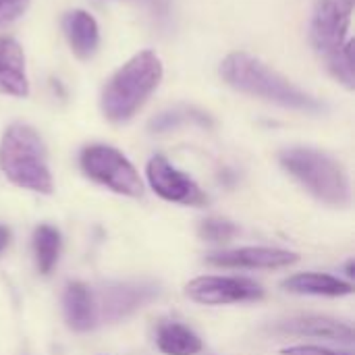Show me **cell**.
<instances>
[{
  "instance_id": "cell-2",
  "label": "cell",
  "mask_w": 355,
  "mask_h": 355,
  "mask_svg": "<svg viewBox=\"0 0 355 355\" xmlns=\"http://www.w3.org/2000/svg\"><path fill=\"white\" fill-rule=\"evenodd\" d=\"M354 0H318L310 21V42L327 71L347 89L355 87Z\"/></svg>"
},
{
  "instance_id": "cell-16",
  "label": "cell",
  "mask_w": 355,
  "mask_h": 355,
  "mask_svg": "<svg viewBox=\"0 0 355 355\" xmlns=\"http://www.w3.org/2000/svg\"><path fill=\"white\" fill-rule=\"evenodd\" d=\"M156 345L164 355H198L202 352V339L181 322H164L158 327Z\"/></svg>"
},
{
  "instance_id": "cell-8",
  "label": "cell",
  "mask_w": 355,
  "mask_h": 355,
  "mask_svg": "<svg viewBox=\"0 0 355 355\" xmlns=\"http://www.w3.org/2000/svg\"><path fill=\"white\" fill-rule=\"evenodd\" d=\"M185 295L202 306H229L260 302L264 289L245 277H198L187 283Z\"/></svg>"
},
{
  "instance_id": "cell-20",
  "label": "cell",
  "mask_w": 355,
  "mask_h": 355,
  "mask_svg": "<svg viewBox=\"0 0 355 355\" xmlns=\"http://www.w3.org/2000/svg\"><path fill=\"white\" fill-rule=\"evenodd\" d=\"M29 6V0H0V29L15 23Z\"/></svg>"
},
{
  "instance_id": "cell-11",
  "label": "cell",
  "mask_w": 355,
  "mask_h": 355,
  "mask_svg": "<svg viewBox=\"0 0 355 355\" xmlns=\"http://www.w3.org/2000/svg\"><path fill=\"white\" fill-rule=\"evenodd\" d=\"M272 331L283 333V335H295V337L327 339V341L345 343V345L354 343V329L347 322H341L329 316H314V314L295 316V318L279 322Z\"/></svg>"
},
{
  "instance_id": "cell-12",
  "label": "cell",
  "mask_w": 355,
  "mask_h": 355,
  "mask_svg": "<svg viewBox=\"0 0 355 355\" xmlns=\"http://www.w3.org/2000/svg\"><path fill=\"white\" fill-rule=\"evenodd\" d=\"M0 94L12 98L29 96V79L25 73V54L21 46L6 35H0Z\"/></svg>"
},
{
  "instance_id": "cell-18",
  "label": "cell",
  "mask_w": 355,
  "mask_h": 355,
  "mask_svg": "<svg viewBox=\"0 0 355 355\" xmlns=\"http://www.w3.org/2000/svg\"><path fill=\"white\" fill-rule=\"evenodd\" d=\"M200 123L202 127H210L212 121L204 114V112H198V110H191V108H183V110H168V112H162L158 114L156 119H152L150 123V131L154 133H164V131H171L183 123Z\"/></svg>"
},
{
  "instance_id": "cell-5",
  "label": "cell",
  "mask_w": 355,
  "mask_h": 355,
  "mask_svg": "<svg viewBox=\"0 0 355 355\" xmlns=\"http://www.w3.org/2000/svg\"><path fill=\"white\" fill-rule=\"evenodd\" d=\"M279 162L318 202L337 208L352 202L349 177L333 156L314 148H287L279 154Z\"/></svg>"
},
{
  "instance_id": "cell-13",
  "label": "cell",
  "mask_w": 355,
  "mask_h": 355,
  "mask_svg": "<svg viewBox=\"0 0 355 355\" xmlns=\"http://www.w3.org/2000/svg\"><path fill=\"white\" fill-rule=\"evenodd\" d=\"M62 31L71 44V50L77 58L87 60L98 52L100 46V29L96 19L81 8H73L62 17Z\"/></svg>"
},
{
  "instance_id": "cell-23",
  "label": "cell",
  "mask_w": 355,
  "mask_h": 355,
  "mask_svg": "<svg viewBox=\"0 0 355 355\" xmlns=\"http://www.w3.org/2000/svg\"><path fill=\"white\" fill-rule=\"evenodd\" d=\"M354 260H349V262H347V277H354Z\"/></svg>"
},
{
  "instance_id": "cell-1",
  "label": "cell",
  "mask_w": 355,
  "mask_h": 355,
  "mask_svg": "<svg viewBox=\"0 0 355 355\" xmlns=\"http://www.w3.org/2000/svg\"><path fill=\"white\" fill-rule=\"evenodd\" d=\"M218 71L225 83L241 94L279 104L289 110L310 114H318L324 110V104L318 98L300 89L285 75L277 73L248 52H231L229 56H225Z\"/></svg>"
},
{
  "instance_id": "cell-21",
  "label": "cell",
  "mask_w": 355,
  "mask_h": 355,
  "mask_svg": "<svg viewBox=\"0 0 355 355\" xmlns=\"http://www.w3.org/2000/svg\"><path fill=\"white\" fill-rule=\"evenodd\" d=\"M283 355H352V354H339L327 347H318V345H295V347H287L283 349Z\"/></svg>"
},
{
  "instance_id": "cell-10",
  "label": "cell",
  "mask_w": 355,
  "mask_h": 355,
  "mask_svg": "<svg viewBox=\"0 0 355 355\" xmlns=\"http://www.w3.org/2000/svg\"><path fill=\"white\" fill-rule=\"evenodd\" d=\"M297 260V254L279 248H239L206 256V262L218 268H285Z\"/></svg>"
},
{
  "instance_id": "cell-4",
  "label": "cell",
  "mask_w": 355,
  "mask_h": 355,
  "mask_svg": "<svg viewBox=\"0 0 355 355\" xmlns=\"http://www.w3.org/2000/svg\"><path fill=\"white\" fill-rule=\"evenodd\" d=\"M0 171L21 189L44 196L54 191L46 144L31 125L12 123L6 127L0 141Z\"/></svg>"
},
{
  "instance_id": "cell-15",
  "label": "cell",
  "mask_w": 355,
  "mask_h": 355,
  "mask_svg": "<svg viewBox=\"0 0 355 355\" xmlns=\"http://www.w3.org/2000/svg\"><path fill=\"white\" fill-rule=\"evenodd\" d=\"M283 289L297 295H320V297H343L354 293V285L333 275L322 272H300L283 281Z\"/></svg>"
},
{
  "instance_id": "cell-3",
  "label": "cell",
  "mask_w": 355,
  "mask_h": 355,
  "mask_svg": "<svg viewBox=\"0 0 355 355\" xmlns=\"http://www.w3.org/2000/svg\"><path fill=\"white\" fill-rule=\"evenodd\" d=\"M162 62L156 52L141 50L131 56L106 81L100 98L104 116L110 123H127L148 102L162 81Z\"/></svg>"
},
{
  "instance_id": "cell-19",
  "label": "cell",
  "mask_w": 355,
  "mask_h": 355,
  "mask_svg": "<svg viewBox=\"0 0 355 355\" xmlns=\"http://www.w3.org/2000/svg\"><path fill=\"white\" fill-rule=\"evenodd\" d=\"M200 237L204 241H210V243H225V241H231L237 233H239V227L227 218H206L200 223V229H198Z\"/></svg>"
},
{
  "instance_id": "cell-6",
  "label": "cell",
  "mask_w": 355,
  "mask_h": 355,
  "mask_svg": "<svg viewBox=\"0 0 355 355\" xmlns=\"http://www.w3.org/2000/svg\"><path fill=\"white\" fill-rule=\"evenodd\" d=\"M81 171L96 183L127 198H141L144 183L123 152L106 144H92L79 156Z\"/></svg>"
},
{
  "instance_id": "cell-9",
  "label": "cell",
  "mask_w": 355,
  "mask_h": 355,
  "mask_svg": "<svg viewBox=\"0 0 355 355\" xmlns=\"http://www.w3.org/2000/svg\"><path fill=\"white\" fill-rule=\"evenodd\" d=\"M146 177L154 193L166 202L183 206H204L208 202L200 185L185 173L177 171L164 156L150 158L146 166Z\"/></svg>"
},
{
  "instance_id": "cell-14",
  "label": "cell",
  "mask_w": 355,
  "mask_h": 355,
  "mask_svg": "<svg viewBox=\"0 0 355 355\" xmlns=\"http://www.w3.org/2000/svg\"><path fill=\"white\" fill-rule=\"evenodd\" d=\"M62 310H64L67 324L77 333L92 331L98 324L94 293L87 285L79 281L67 285L64 295H62Z\"/></svg>"
},
{
  "instance_id": "cell-22",
  "label": "cell",
  "mask_w": 355,
  "mask_h": 355,
  "mask_svg": "<svg viewBox=\"0 0 355 355\" xmlns=\"http://www.w3.org/2000/svg\"><path fill=\"white\" fill-rule=\"evenodd\" d=\"M8 243H10V231H8V227L0 225V256L8 248Z\"/></svg>"
},
{
  "instance_id": "cell-17",
  "label": "cell",
  "mask_w": 355,
  "mask_h": 355,
  "mask_svg": "<svg viewBox=\"0 0 355 355\" xmlns=\"http://www.w3.org/2000/svg\"><path fill=\"white\" fill-rule=\"evenodd\" d=\"M60 233L52 225H40L33 231V256H35V266L42 275L52 272V268L58 262L60 254Z\"/></svg>"
},
{
  "instance_id": "cell-7",
  "label": "cell",
  "mask_w": 355,
  "mask_h": 355,
  "mask_svg": "<svg viewBox=\"0 0 355 355\" xmlns=\"http://www.w3.org/2000/svg\"><path fill=\"white\" fill-rule=\"evenodd\" d=\"M94 293L96 316L100 322H119L129 318L137 310L146 308L160 295V287L154 281H116L106 283Z\"/></svg>"
}]
</instances>
